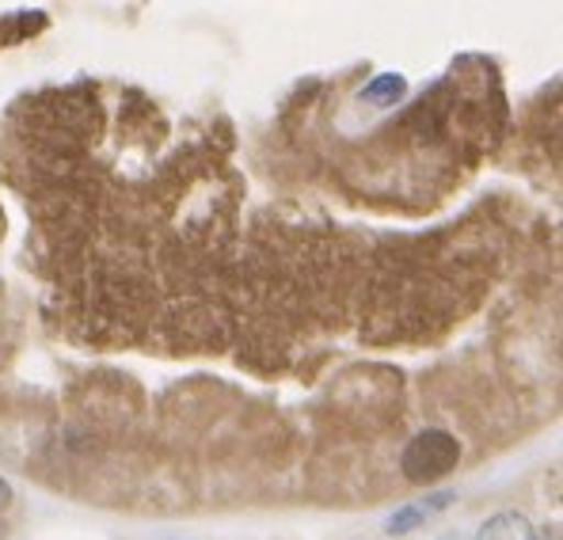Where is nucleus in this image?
Returning a JSON list of instances; mask_svg holds the SVG:
<instances>
[{"label":"nucleus","mask_w":563,"mask_h":540,"mask_svg":"<svg viewBox=\"0 0 563 540\" xmlns=\"http://www.w3.org/2000/svg\"><path fill=\"white\" fill-rule=\"evenodd\" d=\"M461 461V442L450 430H422L411 438L400 453V472L411 484H434V480L450 476Z\"/></svg>","instance_id":"nucleus-1"},{"label":"nucleus","mask_w":563,"mask_h":540,"mask_svg":"<svg viewBox=\"0 0 563 540\" xmlns=\"http://www.w3.org/2000/svg\"><path fill=\"white\" fill-rule=\"evenodd\" d=\"M453 503V492H438V495H427V498H419V503H411V506H404V510H396L393 518H388V533L393 537H404V533H411L416 526H422V521H430L434 514H442L445 506Z\"/></svg>","instance_id":"nucleus-2"},{"label":"nucleus","mask_w":563,"mask_h":540,"mask_svg":"<svg viewBox=\"0 0 563 540\" xmlns=\"http://www.w3.org/2000/svg\"><path fill=\"white\" fill-rule=\"evenodd\" d=\"M476 540H537V533H533V526H529L526 514L503 510L484 521V529L476 533Z\"/></svg>","instance_id":"nucleus-3"},{"label":"nucleus","mask_w":563,"mask_h":540,"mask_svg":"<svg viewBox=\"0 0 563 540\" xmlns=\"http://www.w3.org/2000/svg\"><path fill=\"white\" fill-rule=\"evenodd\" d=\"M400 96H404V77H396V73H385V77H377L374 85L362 91V99H374V103H393Z\"/></svg>","instance_id":"nucleus-4"},{"label":"nucleus","mask_w":563,"mask_h":540,"mask_svg":"<svg viewBox=\"0 0 563 540\" xmlns=\"http://www.w3.org/2000/svg\"><path fill=\"white\" fill-rule=\"evenodd\" d=\"M8 503H12V484H8V480L0 476V510H4Z\"/></svg>","instance_id":"nucleus-5"},{"label":"nucleus","mask_w":563,"mask_h":540,"mask_svg":"<svg viewBox=\"0 0 563 540\" xmlns=\"http://www.w3.org/2000/svg\"><path fill=\"white\" fill-rule=\"evenodd\" d=\"M442 540H468V537H465V533H445Z\"/></svg>","instance_id":"nucleus-6"},{"label":"nucleus","mask_w":563,"mask_h":540,"mask_svg":"<svg viewBox=\"0 0 563 540\" xmlns=\"http://www.w3.org/2000/svg\"><path fill=\"white\" fill-rule=\"evenodd\" d=\"M0 537H4V526H0Z\"/></svg>","instance_id":"nucleus-7"}]
</instances>
